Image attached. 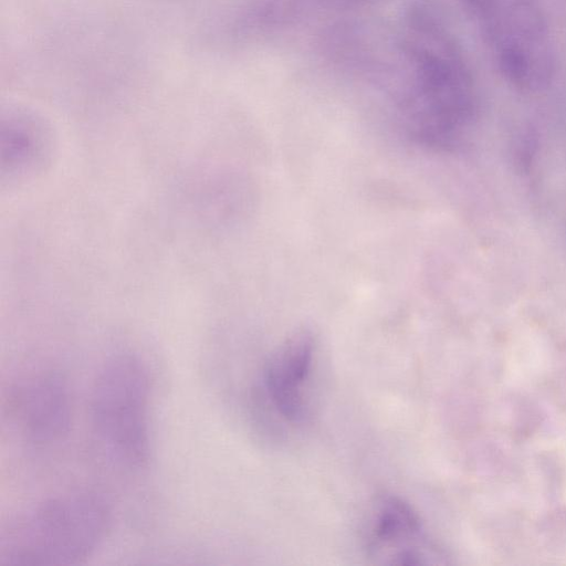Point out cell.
<instances>
[{"label": "cell", "instance_id": "6", "mask_svg": "<svg viewBox=\"0 0 566 566\" xmlns=\"http://www.w3.org/2000/svg\"><path fill=\"white\" fill-rule=\"evenodd\" d=\"M8 146L7 150H2V166L8 165L9 178L12 179L13 174H31L36 171L39 166L45 161L50 147V142L40 130L32 128L9 129V140L2 143V147Z\"/></svg>", "mask_w": 566, "mask_h": 566}, {"label": "cell", "instance_id": "4", "mask_svg": "<svg viewBox=\"0 0 566 566\" xmlns=\"http://www.w3.org/2000/svg\"><path fill=\"white\" fill-rule=\"evenodd\" d=\"M11 412L27 441L44 446L67 434L72 405L63 378L51 371L30 376L15 387Z\"/></svg>", "mask_w": 566, "mask_h": 566}, {"label": "cell", "instance_id": "1", "mask_svg": "<svg viewBox=\"0 0 566 566\" xmlns=\"http://www.w3.org/2000/svg\"><path fill=\"white\" fill-rule=\"evenodd\" d=\"M112 514L97 493H63L19 512L1 526L0 566H69L105 539Z\"/></svg>", "mask_w": 566, "mask_h": 566}, {"label": "cell", "instance_id": "3", "mask_svg": "<svg viewBox=\"0 0 566 566\" xmlns=\"http://www.w3.org/2000/svg\"><path fill=\"white\" fill-rule=\"evenodd\" d=\"M363 542L367 556L379 565H428L439 557L420 516L395 495L376 499L364 525Z\"/></svg>", "mask_w": 566, "mask_h": 566}, {"label": "cell", "instance_id": "2", "mask_svg": "<svg viewBox=\"0 0 566 566\" xmlns=\"http://www.w3.org/2000/svg\"><path fill=\"white\" fill-rule=\"evenodd\" d=\"M150 399L148 370L134 355L107 359L94 380V433L105 453L127 469H143L150 459Z\"/></svg>", "mask_w": 566, "mask_h": 566}, {"label": "cell", "instance_id": "5", "mask_svg": "<svg viewBox=\"0 0 566 566\" xmlns=\"http://www.w3.org/2000/svg\"><path fill=\"white\" fill-rule=\"evenodd\" d=\"M314 356L313 338L302 333L281 344L265 364L263 381L268 398L276 412L291 422H298L306 415Z\"/></svg>", "mask_w": 566, "mask_h": 566}]
</instances>
